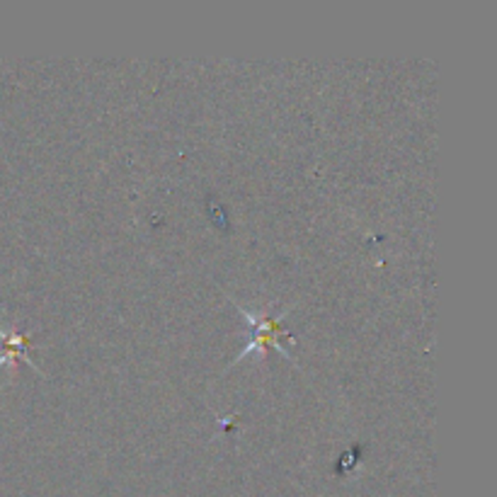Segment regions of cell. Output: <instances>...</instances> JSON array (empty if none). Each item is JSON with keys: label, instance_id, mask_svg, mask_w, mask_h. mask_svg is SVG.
<instances>
[{"label": "cell", "instance_id": "6da1fadb", "mask_svg": "<svg viewBox=\"0 0 497 497\" xmlns=\"http://www.w3.org/2000/svg\"><path fill=\"white\" fill-rule=\"evenodd\" d=\"M243 316H245V320L253 325V330H255V339H253V342H250V345L243 349L241 359L253 352H263L264 347L279 345V335L284 332V330H279V318L253 316V313H248V311H243Z\"/></svg>", "mask_w": 497, "mask_h": 497}, {"label": "cell", "instance_id": "7a4b0ae2", "mask_svg": "<svg viewBox=\"0 0 497 497\" xmlns=\"http://www.w3.org/2000/svg\"><path fill=\"white\" fill-rule=\"evenodd\" d=\"M0 338L5 339V354H3L0 364L10 362V359H15V357H23V359H27V362L32 364L30 357L24 354V345H27V338H24V335H20V332L0 330Z\"/></svg>", "mask_w": 497, "mask_h": 497}]
</instances>
